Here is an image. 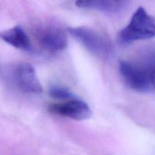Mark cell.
I'll list each match as a JSON object with an SVG mask.
<instances>
[{"mask_svg":"<svg viewBox=\"0 0 155 155\" xmlns=\"http://www.w3.org/2000/svg\"><path fill=\"white\" fill-rule=\"evenodd\" d=\"M76 5L80 8H94V0H76Z\"/></svg>","mask_w":155,"mask_h":155,"instance_id":"9c48e42d","label":"cell"},{"mask_svg":"<svg viewBox=\"0 0 155 155\" xmlns=\"http://www.w3.org/2000/svg\"><path fill=\"white\" fill-rule=\"evenodd\" d=\"M0 39L18 49L30 51L32 48L30 38L21 26L0 32Z\"/></svg>","mask_w":155,"mask_h":155,"instance_id":"52a82bcc","label":"cell"},{"mask_svg":"<svg viewBox=\"0 0 155 155\" xmlns=\"http://www.w3.org/2000/svg\"><path fill=\"white\" fill-rule=\"evenodd\" d=\"M68 33L91 54L100 58H107L112 52L110 42L101 33L87 27H70Z\"/></svg>","mask_w":155,"mask_h":155,"instance_id":"3957f363","label":"cell"},{"mask_svg":"<svg viewBox=\"0 0 155 155\" xmlns=\"http://www.w3.org/2000/svg\"><path fill=\"white\" fill-rule=\"evenodd\" d=\"M50 110L55 114L74 120H84L92 116V110L88 104L75 97L63 103L52 104L50 106Z\"/></svg>","mask_w":155,"mask_h":155,"instance_id":"277c9868","label":"cell"},{"mask_svg":"<svg viewBox=\"0 0 155 155\" xmlns=\"http://www.w3.org/2000/svg\"><path fill=\"white\" fill-rule=\"evenodd\" d=\"M37 40L40 46L50 52H58L65 49L68 39L65 32L56 27H46L38 33Z\"/></svg>","mask_w":155,"mask_h":155,"instance_id":"8992f818","label":"cell"},{"mask_svg":"<svg viewBox=\"0 0 155 155\" xmlns=\"http://www.w3.org/2000/svg\"><path fill=\"white\" fill-rule=\"evenodd\" d=\"M50 95L52 98L59 100H68L74 98L68 89L62 86H53L50 88Z\"/></svg>","mask_w":155,"mask_h":155,"instance_id":"ba28073f","label":"cell"},{"mask_svg":"<svg viewBox=\"0 0 155 155\" xmlns=\"http://www.w3.org/2000/svg\"><path fill=\"white\" fill-rule=\"evenodd\" d=\"M15 80L21 92L27 94H40L43 86L36 71L28 63L20 64L15 71Z\"/></svg>","mask_w":155,"mask_h":155,"instance_id":"5b68a950","label":"cell"},{"mask_svg":"<svg viewBox=\"0 0 155 155\" xmlns=\"http://www.w3.org/2000/svg\"><path fill=\"white\" fill-rule=\"evenodd\" d=\"M155 37V17L139 7L134 12L129 24L119 33V39L125 44Z\"/></svg>","mask_w":155,"mask_h":155,"instance_id":"7a4b0ae2","label":"cell"},{"mask_svg":"<svg viewBox=\"0 0 155 155\" xmlns=\"http://www.w3.org/2000/svg\"><path fill=\"white\" fill-rule=\"evenodd\" d=\"M119 71L125 83L133 90L148 92L155 74V51L144 52L138 61H120Z\"/></svg>","mask_w":155,"mask_h":155,"instance_id":"6da1fadb","label":"cell"},{"mask_svg":"<svg viewBox=\"0 0 155 155\" xmlns=\"http://www.w3.org/2000/svg\"><path fill=\"white\" fill-rule=\"evenodd\" d=\"M152 87L154 88L155 89V74L153 75V79H152Z\"/></svg>","mask_w":155,"mask_h":155,"instance_id":"30bf717a","label":"cell"}]
</instances>
